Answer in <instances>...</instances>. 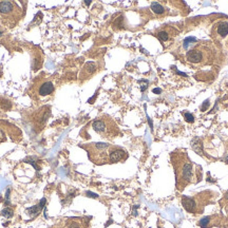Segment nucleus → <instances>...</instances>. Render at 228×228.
Returning <instances> with one entry per match:
<instances>
[{
  "label": "nucleus",
  "instance_id": "f257e3e1",
  "mask_svg": "<svg viewBox=\"0 0 228 228\" xmlns=\"http://www.w3.org/2000/svg\"><path fill=\"white\" fill-rule=\"evenodd\" d=\"M170 161L175 174V187L177 191H183L191 184H198L202 180V168L194 165L188 154L183 150L171 152Z\"/></svg>",
  "mask_w": 228,
  "mask_h": 228
},
{
  "label": "nucleus",
  "instance_id": "f03ea898",
  "mask_svg": "<svg viewBox=\"0 0 228 228\" xmlns=\"http://www.w3.org/2000/svg\"><path fill=\"white\" fill-rule=\"evenodd\" d=\"M213 50L208 44H204L203 41L194 42V46L190 48L185 54V60L187 63L196 66H207L212 63Z\"/></svg>",
  "mask_w": 228,
  "mask_h": 228
},
{
  "label": "nucleus",
  "instance_id": "7ed1b4c3",
  "mask_svg": "<svg viewBox=\"0 0 228 228\" xmlns=\"http://www.w3.org/2000/svg\"><path fill=\"white\" fill-rule=\"evenodd\" d=\"M213 194L215 193L212 191L205 190V191L194 194L193 196H183L180 203H182L183 207L187 212L193 213V215H201V213L204 212L205 206L208 205L211 202L212 198L215 196Z\"/></svg>",
  "mask_w": 228,
  "mask_h": 228
},
{
  "label": "nucleus",
  "instance_id": "20e7f679",
  "mask_svg": "<svg viewBox=\"0 0 228 228\" xmlns=\"http://www.w3.org/2000/svg\"><path fill=\"white\" fill-rule=\"evenodd\" d=\"M88 153L89 160L95 165H104L109 164V156L114 145L107 144V142H91V144L80 145Z\"/></svg>",
  "mask_w": 228,
  "mask_h": 228
},
{
  "label": "nucleus",
  "instance_id": "39448f33",
  "mask_svg": "<svg viewBox=\"0 0 228 228\" xmlns=\"http://www.w3.org/2000/svg\"><path fill=\"white\" fill-rule=\"evenodd\" d=\"M92 128L97 134L101 135L104 139H115L120 135V128L113 118L108 115H103L97 117L92 123Z\"/></svg>",
  "mask_w": 228,
  "mask_h": 228
},
{
  "label": "nucleus",
  "instance_id": "423d86ee",
  "mask_svg": "<svg viewBox=\"0 0 228 228\" xmlns=\"http://www.w3.org/2000/svg\"><path fill=\"white\" fill-rule=\"evenodd\" d=\"M0 15L2 16L3 23L13 28L21 19L22 11L15 2L2 1L0 2Z\"/></svg>",
  "mask_w": 228,
  "mask_h": 228
},
{
  "label": "nucleus",
  "instance_id": "0eeeda50",
  "mask_svg": "<svg viewBox=\"0 0 228 228\" xmlns=\"http://www.w3.org/2000/svg\"><path fill=\"white\" fill-rule=\"evenodd\" d=\"M55 91L53 82L48 78L39 77L34 82V84L31 87L30 96L34 101H41L49 96H52Z\"/></svg>",
  "mask_w": 228,
  "mask_h": 228
},
{
  "label": "nucleus",
  "instance_id": "6e6552de",
  "mask_svg": "<svg viewBox=\"0 0 228 228\" xmlns=\"http://www.w3.org/2000/svg\"><path fill=\"white\" fill-rule=\"evenodd\" d=\"M175 35H177V31H175L174 28L170 27V25H164L163 28L156 30V32L154 33V36L158 38L162 44L170 41Z\"/></svg>",
  "mask_w": 228,
  "mask_h": 228
},
{
  "label": "nucleus",
  "instance_id": "1a4fd4ad",
  "mask_svg": "<svg viewBox=\"0 0 228 228\" xmlns=\"http://www.w3.org/2000/svg\"><path fill=\"white\" fill-rule=\"evenodd\" d=\"M88 223L85 218H69L61 222L60 228H88Z\"/></svg>",
  "mask_w": 228,
  "mask_h": 228
},
{
  "label": "nucleus",
  "instance_id": "9d476101",
  "mask_svg": "<svg viewBox=\"0 0 228 228\" xmlns=\"http://www.w3.org/2000/svg\"><path fill=\"white\" fill-rule=\"evenodd\" d=\"M128 153L123 148L114 146L111 150L110 156H109V164H115V163H123L128 158Z\"/></svg>",
  "mask_w": 228,
  "mask_h": 228
},
{
  "label": "nucleus",
  "instance_id": "9b49d317",
  "mask_svg": "<svg viewBox=\"0 0 228 228\" xmlns=\"http://www.w3.org/2000/svg\"><path fill=\"white\" fill-rule=\"evenodd\" d=\"M228 35V22L227 21H218V23H215L212 27V31H211V37H213L215 39L217 38H225Z\"/></svg>",
  "mask_w": 228,
  "mask_h": 228
},
{
  "label": "nucleus",
  "instance_id": "f8f14e48",
  "mask_svg": "<svg viewBox=\"0 0 228 228\" xmlns=\"http://www.w3.org/2000/svg\"><path fill=\"white\" fill-rule=\"evenodd\" d=\"M97 71V65L93 61H88L85 63V66H82V72H80V79L82 80H87L91 77L92 75L95 74Z\"/></svg>",
  "mask_w": 228,
  "mask_h": 228
},
{
  "label": "nucleus",
  "instance_id": "ddd939ff",
  "mask_svg": "<svg viewBox=\"0 0 228 228\" xmlns=\"http://www.w3.org/2000/svg\"><path fill=\"white\" fill-rule=\"evenodd\" d=\"M151 10L154 14H156V15H158V16H164L167 13V10L164 8L161 3H158V2H152Z\"/></svg>",
  "mask_w": 228,
  "mask_h": 228
},
{
  "label": "nucleus",
  "instance_id": "4468645a",
  "mask_svg": "<svg viewBox=\"0 0 228 228\" xmlns=\"http://www.w3.org/2000/svg\"><path fill=\"white\" fill-rule=\"evenodd\" d=\"M44 203H46V199H42L41 202L39 203V205L33 206V207L27 209V212L31 215H37L40 212V210L42 209V207L44 206Z\"/></svg>",
  "mask_w": 228,
  "mask_h": 228
},
{
  "label": "nucleus",
  "instance_id": "2eb2a0df",
  "mask_svg": "<svg viewBox=\"0 0 228 228\" xmlns=\"http://www.w3.org/2000/svg\"><path fill=\"white\" fill-rule=\"evenodd\" d=\"M42 66V53L41 51H39L38 55H34V58H33V68H34V71H37L41 68Z\"/></svg>",
  "mask_w": 228,
  "mask_h": 228
},
{
  "label": "nucleus",
  "instance_id": "dca6fc26",
  "mask_svg": "<svg viewBox=\"0 0 228 228\" xmlns=\"http://www.w3.org/2000/svg\"><path fill=\"white\" fill-rule=\"evenodd\" d=\"M192 149H193L194 151L196 152V153H199L200 155L204 156L205 155V153L202 150V145H201V141H200V139H194L193 142H192Z\"/></svg>",
  "mask_w": 228,
  "mask_h": 228
},
{
  "label": "nucleus",
  "instance_id": "f3484780",
  "mask_svg": "<svg viewBox=\"0 0 228 228\" xmlns=\"http://www.w3.org/2000/svg\"><path fill=\"white\" fill-rule=\"evenodd\" d=\"M1 215H3L4 218H12L14 215V211H13V209L12 208H4L3 210L1 211Z\"/></svg>",
  "mask_w": 228,
  "mask_h": 228
},
{
  "label": "nucleus",
  "instance_id": "a211bd4d",
  "mask_svg": "<svg viewBox=\"0 0 228 228\" xmlns=\"http://www.w3.org/2000/svg\"><path fill=\"white\" fill-rule=\"evenodd\" d=\"M183 115H184V118H185V120H186L187 123H193L194 122V116H193V114H191L190 112H184L183 113Z\"/></svg>",
  "mask_w": 228,
  "mask_h": 228
},
{
  "label": "nucleus",
  "instance_id": "6ab92c4d",
  "mask_svg": "<svg viewBox=\"0 0 228 228\" xmlns=\"http://www.w3.org/2000/svg\"><path fill=\"white\" fill-rule=\"evenodd\" d=\"M210 106V103H209V99H206L205 101H204L203 104H202L201 106V111L202 112H204V111H206L208 109V107Z\"/></svg>",
  "mask_w": 228,
  "mask_h": 228
},
{
  "label": "nucleus",
  "instance_id": "aec40b11",
  "mask_svg": "<svg viewBox=\"0 0 228 228\" xmlns=\"http://www.w3.org/2000/svg\"><path fill=\"white\" fill-rule=\"evenodd\" d=\"M141 82H142V85L141 86V90H142V92H144L145 90L148 88L149 82H148V80H141Z\"/></svg>",
  "mask_w": 228,
  "mask_h": 228
},
{
  "label": "nucleus",
  "instance_id": "412c9836",
  "mask_svg": "<svg viewBox=\"0 0 228 228\" xmlns=\"http://www.w3.org/2000/svg\"><path fill=\"white\" fill-rule=\"evenodd\" d=\"M86 194H88V196H90V198H94V199L98 198V196H97L96 193H93V192H90V191H87L86 192Z\"/></svg>",
  "mask_w": 228,
  "mask_h": 228
},
{
  "label": "nucleus",
  "instance_id": "4be33fe9",
  "mask_svg": "<svg viewBox=\"0 0 228 228\" xmlns=\"http://www.w3.org/2000/svg\"><path fill=\"white\" fill-rule=\"evenodd\" d=\"M152 92H153L154 94H161L162 93V89H160V88H155V89L152 90Z\"/></svg>",
  "mask_w": 228,
  "mask_h": 228
},
{
  "label": "nucleus",
  "instance_id": "5701e85b",
  "mask_svg": "<svg viewBox=\"0 0 228 228\" xmlns=\"http://www.w3.org/2000/svg\"><path fill=\"white\" fill-rule=\"evenodd\" d=\"M223 201H226V202H228V191L225 193V196H224V198H223Z\"/></svg>",
  "mask_w": 228,
  "mask_h": 228
},
{
  "label": "nucleus",
  "instance_id": "b1692460",
  "mask_svg": "<svg viewBox=\"0 0 228 228\" xmlns=\"http://www.w3.org/2000/svg\"><path fill=\"white\" fill-rule=\"evenodd\" d=\"M85 3L87 4V6H90V3H91V1H90V0H87V1H86Z\"/></svg>",
  "mask_w": 228,
  "mask_h": 228
},
{
  "label": "nucleus",
  "instance_id": "393cba45",
  "mask_svg": "<svg viewBox=\"0 0 228 228\" xmlns=\"http://www.w3.org/2000/svg\"><path fill=\"white\" fill-rule=\"evenodd\" d=\"M227 213H228V206H227Z\"/></svg>",
  "mask_w": 228,
  "mask_h": 228
},
{
  "label": "nucleus",
  "instance_id": "a878e982",
  "mask_svg": "<svg viewBox=\"0 0 228 228\" xmlns=\"http://www.w3.org/2000/svg\"><path fill=\"white\" fill-rule=\"evenodd\" d=\"M227 164H228V161H227Z\"/></svg>",
  "mask_w": 228,
  "mask_h": 228
}]
</instances>
